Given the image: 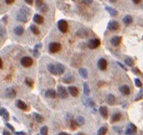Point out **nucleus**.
I'll return each mask as SVG.
<instances>
[{"label": "nucleus", "instance_id": "obj_1", "mask_svg": "<svg viewBox=\"0 0 143 135\" xmlns=\"http://www.w3.org/2000/svg\"><path fill=\"white\" fill-rule=\"evenodd\" d=\"M47 69L52 75H61L64 73L65 67L61 63H51L47 66Z\"/></svg>", "mask_w": 143, "mask_h": 135}, {"label": "nucleus", "instance_id": "obj_2", "mask_svg": "<svg viewBox=\"0 0 143 135\" xmlns=\"http://www.w3.org/2000/svg\"><path fill=\"white\" fill-rule=\"evenodd\" d=\"M29 13H30V9L26 7V6H22V7H20L18 13L17 14V19L18 21L23 22V23H26L28 21Z\"/></svg>", "mask_w": 143, "mask_h": 135}, {"label": "nucleus", "instance_id": "obj_3", "mask_svg": "<svg viewBox=\"0 0 143 135\" xmlns=\"http://www.w3.org/2000/svg\"><path fill=\"white\" fill-rule=\"evenodd\" d=\"M61 45L59 43V42H51L49 45V51L52 52V53H55V52H58V51H61Z\"/></svg>", "mask_w": 143, "mask_h": 135}, {"label": "nucleus", "instance_id": "obj_4", "mask_svg": "<svg viewBox=\"0 0 143 135\" xmlns=\"http://www.w3.org/2000/svg\"><path fill=\"white\" fill-rule=\"evenodd\" d=\"M58 29H59V30H60L61 32H62V33L67 32V30H68L67 22H66L65 20H63V19L59 20L58 21Z\"/></svg>", "mask_w": 143, "mask_h": 135}, {"label": "nucleus", "instance_id": "obj_5", "mask_svg": "<svg viewBox=\"0 0 143 135\" xmlns=\"http://www.w3.org/2000/svg\"><path fill=\"white\" fill-rule=\"evenodd\" d=\"M20 63L24 67H30L33 63V60H32V58L29 57V56H24V57L21 58Z\"/></svg>", "mask_w": 143, "mask_h": 135}, {"label": "nucleus", "instance_id": "obj_6", "mask_svg": "<svg viewBox=\"0 0 143 135\" xmlns=\"http://www.w3.org/2000/svg\"><path fill=\"white\" fill-rule=\"evenodd\" d=\"M35 4H36L37 7H38V9L40 10V12H47L48 11V9H49V7H48V6L46 5L43 1H36L35 2Z\"/></svg>", "mask_w": 143, "mask_h": 135}, {"label": "nucleus", "instance_id": "obj_7", "mask_svg": "<svg viewBox=\"0 0 143 135\" xmlns=\"http://www.w3.org/2000/svg\"><path fill=\"white\" fill-rule=\"evenodd\" d=\"M136 132H137V127L133 123H129L126 131V135H135Z\"/></svg>", "mask_w": 143, "mask_h": 135}, {"label": "nucleus", "instance_id": "obj_8", "mask_svg": "<svg viewBox=\"0 0 143 135\" xmlns=\"http://www.w3.org/2000/svg\"><path fill=\"white\" fill-rule=\"evenodd\" d=\"M57 91H58V95L61 96V98H67L68 97L67 91H66V89H65L63 87L59 86V87H57Z\"/></svg>", "mask_w": 143, "mask_h": 135}, {"label": "nucleus", "instance_id": "obj_9", "mask_svg": "<svg viewBox=\"0 0 143 135\" xmlns=\"http://www.w3.org/2000/svg\"><path fill=\"white\" fill-rule=\"evenodd\" d=\"M99 45H100V41L98 39H92L88 42V47L90 49H92V50L97 48Z\"/></svg>", "mask_w": 143, "mask_h": 135}, {"label": "nucleus", "instance_id": "obj_10", "mask_svg": "<svg viewBox=\"0 0 143 135\" xmlns=\"http://www.w3.org/2000/svg\"><path fill=\"white\" fill-rule=\"evenodd\" d=\"M97 66H98V68H99L100 70L105 71V70L107 69V61L105 60L104 58H100V59L98 60V62H97Z\"/></svg>", "mask_w": 143, "mask_h": 135}, {"label": "nucleus", "instance_id": "obj_11", "mask_svg": "<svg viewBox=\"0 0 143 135\" xmlns=\"http://www.w3.org/2000/svg\"><path fill=\"white\" fill-rule=\"evenodd\" d=\"M108 30H118V28H119V24H118V22L116 20H111L108 23Z\"/></svg>", "mask_w": 143, "mask_h": 135}, {"label": "nucleus", "instance_id": "obj_12", "mask_svg": "<svg viewBox=\"0 0 143 135\" xmlns=\"http://www.w3.org/2000/svg\"><path fill=\"white\" fill-rule=\"evenodd\" d=\"M68 91L73 96H77L79 94V90L76 87H68Z\"/></svg>", "mask_w": 143, "mask_h": 135}, {"label": "nucleus", "instance_id": "obj_13", "mask_svg": "<svg viewBox=\"0 0 143 135\" xmlns=\"http://www.w3.org/2000/svg\"><path fill=\"white\" fill-rule=\"evenodd\" d=\"M45 95L47 97H50V98H55L56 96H57V93H56V91H55L54 89H48L47 91H46Z\"/></svg>", "mask_w": 143, "mask_h": 135}, {"label": "nucleus", "instance_id": "obj_14", "mask_svg": "<svg viewBox=\"0 0 143 135\" xmlns=\"http://www.w3.org/2000/svg\"><path fill=\"white\" fill-rule=\"evenodd\" d=\"M110 42H111L112 45H114V46H118V45L120 44V42H121V37L114 36L112 39L110 40Z\"/></svg>", "mask_w": 143, "mask_h": 135}, {"label": "nucleus", "instance_id": "obj_15", "mask_svg": "<svg viewBox=\"0 0 143 135\" xmlns=\"http://www.w3.org/2000/svg\"><path fill=\"white\" fill-rule=\"evenodd\" d=\"M6 96L9 98H12V97H15L16 96V91L11 87H8L7 89L6 90Z\"/></svg>", "mask_w": 143, "mask_h": 135}, {"label": "nucleus", "instance_id": "obj_16", "mask_svg": "<svg viewBox=\"0 0 143 135\" xmlns=\"http://www.w3.org/2000/svg\"><path fill=\"white\" fill-rule=\"evenodd\" d=\"M16 106H17L18 108L22 109V110H27L28 109V106L26 105V103H25L24 101H22V100H18V101L16 102Z\"/></svg>", "mask_w": 143, "mask_h": 135}, {"label": "nucleus", "instance_id": "obj_17", "mask_svg": "<svg viewBox=\"0 0 143 135\" xmlns=\"http://www.w3.org/2000/svg\"><path fill=\"white\" fill-rule=\"evenodd\" d=\"M119 91H120L123 95L128 96V95H129V93H130V88H129L128 86H122V87H119Z\"/></svg>", "mask_w": 143, "mask_h": 135}, {"label": "nucleus", "instance_id": "obj_18", "mask_svg": "<svg viewBox=\"0 0 143 135\" xmlns=\"http://www.w3.org/2000/svg\"><path fill=\"white\" fill-rule=\"evenodd\" d=\"M99 112H100L101 116L103 118H105V119H107V116H108V110H107V107H105V106H103V107H101L100 108H99Z\"/></svg>", "mask_w": 143, "mask_h": 135}, {"label": "nucleus", "instance_id": "obj_19", "mask_svg": "<svg viewBox=\"0 0 143 135\" xmlns=\"http://www.w3.org/2000/svg\"><path fill=\"white\" fill-rule=\"evenodd\" d=\"M33 20L35 21V23H37V24H42L43 21H44V18H43L42 16L39 15V14H36V15H34L33 17Z\"/></svg>", "mask_w": 143, "mask_h": 135}, {"label": "nucleus", "instance_id": "obj_20", "mask_svg": "<svg viewBox=\"0 0 143 135\" xmlns=\"http://www.w3.org/2000/svg\"><path fill=\"white\" fill-rule=\"evenodd\" d=\"M73 81H74V77L71 75H66V76H64L63 79H62V82L65 83V84H70V83H72V82Z\"/></svg>", "mask_w": 143, "mask_h": 135}, {"label": "nucleus", "instance_id": "obj_21", "mask_svg": "<svg viewBox=\"0 0 143 135\" xmlns=\"http://www.w3.org/2000/svg\"><path fill=\"white\" fill-rule=\"evenodd\" d=\"M14 32H15V34L20 36V35H22L23 32H24V28L22 27V26H17V27L14 29Z\"/></svg>", "mask_w": 143, "mask_h": 135}, {"label": "nucleus", "instance_id": "obj_22", "mask_svg": "<svg viewBox=\"0 0 143 135\" xmlns=\"http://www.w3.org/2000/svg\"><path fill=\"white\" fill-rule=\"evenodd\" d=\"M107 103H108L109 105H114V103H115V101H116V97H115L114 95L109 94V95L107 96Z\"/></svg>", "mask_w": 143, "mask_h": 135}, {"label": "nucleus", "instance_id": "obj_23", "mask_svg": "<svg viewBox=\"0 0 143 135\" xmlns=\"http://www.w3.org/2000/svg\"><path fill=\"white\" fill-rule=\"evenodd\" d=\"M123 22H124V24L125 25H129L132 23V17L129 15H127L124 17V18H123Z\"/></svg>", "mask_w": 143, "mask_h": 135}, {"label": "nucleus", "instance_id": "obj_24", "mask_svg": "<svg viewBox=\"0 0 143 135\" xmlns=\"http://www.w3.org/2000/svg\"><path fill=\"white\" fill-rule=\"evenodd\" d=\"M121 117H122L121 113H119V112L115 113V114L112 116V122H116V121L120 120H121Z\"/></svg>", "mask_w": 143, "mask_h": 135}, {"label": "nucleus", "instance_id": "obj_25", "mask_svg": "<svg viewBox=\"0 0 143 135\" xmlns=\"http://www.w3.org/2000/svg\"><path fill=\"white\" fill-rule=\"evenodd\" d=\"M79 74H80V75H81L83 78H85V79H86V78L88 77V73H87V70L85 69V68H80V69H79Z\"/></svg>", "mask_w": 143, "mask_h": 135}, {"label": "nucleus", "instance_id": "obj_26", "mask_svg": "<svg viewBox=\"0 0 143 135\" xmlns=\"http://www.w3.org/2000/svg\"><path fill=\"white\" fill-rule=\"evenodd\" d=\"M0 114L3 116V118L6 120H7L9 119V114H8V112H7V110H6V108H1V110H0Z\"/></svg>", "mask_w": 143, "mask_h": 135}, {"label": "nucleus", "instance_id": "obj_27", "mask_svg": "<svg viewBox=\"0 0 143 135\" xmlns=\"http://www.w3.org/2000/svg\"><path fill=\"white\" fill-rule=\"evenodd\" d=\"M75 122L78 126H82V125L85 124V119H84V117H82V116H79V117H77Z\"/></svg>", "mask_w": 143, "mask_h": 135}, {"label": "nucleus", "instance_id": "obj_28", "mask_svg": "<svg viewBox=\"0 0 143 135\" xmlns=\"http://www.w3.org/2000/svg\"><path fill=\"white\" fill-rule=\"evenodd\" d=\"M106 9L109 12V14L111 16H116L117 15V11H116L115 8H112V7H109V6H106Z\"/></svg>", "mask_w": 143, "mask_h": 135}, {"label": "nucleus", "instance_id": "obj_29", "mask_svg": "<svg viewBox=\"0 0 143 135\" xmlns=\"http://www.w3.org/2000/svg\"><path fill=\"white\" fill-rule=\"evenodd\" d=\"M84 93L85 96H89L90 95V89H89V86L87 83L84 84Z\"/></svg>", "mask_w": 143, "mask_h": 135}, {"label": "nucleus", "instance_id": "obj_30", "mask_svg": "<svg viewBox=\"0 0 143 135\" xmlns=\"http://www.w3.org/2000/svg\"><path fill=\"white\" fill-rule=\"evenodd\" d=\"M33 116H34V119H35V120H36L37 122L40 123V122H42V121H43V118H42L41 115L38 114V113H34Z\"/></svg>", "mask_w": 143, "mask_h": 135}, {"label": "nucleus", "instance_id": "obj_31", "mask_svg": "<svg viewBox=\"0 0 143 135\" xmlns=\"http://www.w3.org/2000/svg\"><path fill=\"white\" fill-rule=\"evenodd\" d=\"M30 30L32 31L33 34H35V35H39V34H40V30H39V29H38L35 25H31V26H30Z\"/></svg>", "mask_w": 143, "mask_h": 135}, {"label": "nucleus", "instance_id": "obj_32", "mask_svg": "<svg viewBox=\"0 0 143 135\" xmlns=\"http://www.w3.org/2000/svg\"><path fill=\"white\" fill-rule=\"evenodd\" d=\"M107 132V129L106 128V127H101L100 129L98 130L97 135H106Z\"/></svg>", "mask_w": 143, "mask_h": 135}, {"label": "nucleus", "instance_id": "obj_33", "mask_svg": "<svg viewBox=\"0 0 143 135\" xmlns=\"http://www.w3.org/2000/svg\"><path fill=\"white\" fill-rule=\"evenodd\" d=\"M40 134L41 135H48V128L46 126H43L40 129Z\"/></svg>", "mask_w": 143, "mask_h": 135}, {"label": "nucleus", "instance_id": "obj_34", "mask_svg": "<svg viewBox=\"0 0 143 135\" xmlns=\"http://www.w3.org/2000/svg\"><path fill=\"white\" fill-rule=\"evenodd\" d=\"M125 63L126 64H128V65H130V66L134 65V62H133V60L130 59V58H127L125 60Z\"/></svg>", "mask_w": 143, "mask_h": 135}, {"label": "nucleus", "instance_id": "obj_35", "mask_svg": "<svg viewBox=\"0 0 143 135\" xmlns=\"http://www.w3.org/2000/svg\"><path fill=\"white\" fill-rule=\"evenodd\" d=\"M25 83H26V84H27L29 87H30L33 86V81L31 80L30 78H26V80H25Z\"/></svg>", "mask_w": 143, "mask_h": 135}, {"label": "nucleus", "instance_id": "obj_36", "mask_svg": "<svg viewBox=\"0 0 143 135\" xmlns=\"http://www.w3.org/2000/svg\"><path fill=\"white\" fill-rule=\"evenodd\" d=\"M77 127H78V125L76 124L75 120H72V121H71V129H72V130H75Z\"/></svg>", "mask_w": 143, "mask_h": 135}, {"label": "nucleus", "instance_id": "obj_37", "mask_svg": "<svg viewBox=\"0 0 143 135\" xmlns=\"http://www.w3.org/2000/svg\"><path fill=\"white\" fill-rule=\"evenodd\" d=\"M86 102H87V103H86V105H87V106H90V107H94V101H93L91 98L87 99V100H86Z\"/></svg>", "mask_w": 143, "mask_h": 135}, {"label": "nucleus", "instance_id": "obj_38", "mask_svg": "<svg viewBox=\"0 0 143 135\" xmlns=\"http://www.w3.org/2000/svg\"><path fill=\"white\" fill-rule=\"evenodd\" d=\"M135 85H136V87H142V83H141V81H140V79H135Z\"/></svg>", "mask_w": 143, "mask_h": 135}, {"label": "nucleus", "instance_id": "obj_39", "mask_svg": "<svg viewBox=\"0 0 143 135\" xmlns=\"http://www.w3.org/2000/svg\"><path fill=\"white\" fill-rule=\"evenodd\" d=\"M132 72L134 73V74H136V75H140V74H141L140 69H138V68H133V69H132Z\"/></svg>", "mask_w": 143, "mask_h": 135}, {"label": "nucleus", "instance_id": "obj_40", "mask_svg": "<svg viewBox=\"0 0 143 135\" xmlns=\"http://www.w3.org/2000/svg\"><path fill=\"white\" fill-rule=\"evenodd\" d=\"M5 35V30L2 27H0V37H3Z\"/></svg>", "mask_w": 143, "mask_h": 135}, {"label": "nucleus", "instance_id": "obj_41", "mask_svg": "<svg viewBox=\"0 0 143 135\" xmlns=\"http://www.w3.org/2000/svg\"><path fill=\"white\" fill-rule=\"evenodd\" d=\"M6 127H7V128H9V129L11 130L12 132H14V131H15V129H14V127H13V126H11V125H10L9 123H6Z\"/></svg>", "mask_w": 143, "mask_h": 135}, {"label": "nucleus", "instance_id": "obj_42", "mask_svg": "<svg viewBox=\"0 0 143 135\" xmlns=\"http://www.w3.org/2000/svg\"><path fill=\"white\" fill-rule=\"evenodd\" d=\"M117 64H118V65L120 66V67H121V68H123V69L125 70V71H127V70H128V68H127V67H126V66H124V65H123V64H122L121 63H117Z\"/></svg>", "mask_w": 143, "mask_h": 135}, {"label": "nucleus", "instance_id": "obj_43", "mask_svg": "<svg viewBox=\"0 0 143 135\" xmlns=\"http://www.w3.org/2000/svg\"><path fill=\"white\" fill-rule=\"evenodd\" d=\"M114 130H115V131H117V133H118V134H121V131H120V129H119V128H117V127H114Z\"/></svg>", "mask_w": 143, "mask_h": 135}, {"label": "nucleus", "instance_id": "obj_44", "mask_svg": "<svg viewBox=\"0 0 143 135\" xmlns=\"http://www.w3.org/2000/svg\"><path fill=\"white\" fill-rule=\"evenodd\" d=\"M6 3L8 4V5H10V4H13V3H14V0H6Z\"/></svg>", "mask_w": 143, "mask_h": 135}, {"label": "nucleus", "instance_id": "obj_45", "mask_svg": "<svg viewBox=\"0 0 143 135\" xmlns=\"http://www.w3.org/2000/svg\"><path fill=\"white\" fill-rule=\"evenodd\" d=\"M34 55H35L36 57L39 56V52H38V50H37V49H35V51H34Z\"/></svg>", "mask_w": 143, "mask_h": 135}, {"label": "nucleus", "instance_id": "obj_46", "mask_svg": "<svg viewBox=\"0 0 143 135\" xmlns=\"http://www.w3.org/2000/svg\"><path fill=\"white\" fill-rule=\"evenodd\" d=\"M25 2H26L27 4H29V5H32V4H33V1H30V0H29V1H28V0H26Z\"/></svg>", "mask_w": 143, "mask_h": 135}, {"label": "nucleus", "instance_id": "obj_47", "mask_svg": "<svg viewBox=\"0 0 143 135\" xmlns=\"http://www.w3.org/2000/svg\"><path fill=\"white\" fill-rule=\"evenodd\" d=\"M3 135H11V134H10V133H9L7 131H4V132H3Z\"/></svg>", "mask_w": 143, "mask_h": 135}, {"label": "nucleus", "instance_id": "obj_48", "mask_svg": "<svg viewBox=\"0 0 143 135\" xmlns=\"http://www.w3.org/2000/svg\"><path fill=\"white\" fill-rule=\"evenodd\" d=\"M16 135H25V132H16Z\"/></svg>", "mask_w": 143, "mask_h": 135}, {"label": "nucleus", "instance_id": "obj_49", "mask_svg": "<svg viewBox=\"0 0 143 135\" xmlns=\"http://www.w3.org/2000/svg\"><path fill=\"white\" fill-rule=\"evenodd\" d=\"M83 3L84 4H91L92 1H83Z\"/></svg>", "mask_w": 143, "mask_h": 135}, {"label": "nucleus", "instance_id": "obj_50", "mask_svg": "<svg viewBox=\"0 0 143 135\" xmlns=\"http://www.w3.org/2000/svg\"><path fill=\"white\" fill-rule=\"evenodd\" d=\"M58 135H69L68 133H65V132H61V133H59Z\"/></svg>", "mask_w": 143, "mask_h": 135}, {"label": "nucleus", "instance_id": "obj_51", "mask_svg": "<svg viewBox=\"0 0 143 135\" xmlns=\"http://www.w3.org/2000/svg\"><path fill=\"white\" fill-rule=\"evenodd\" d=\"M2 65H3V63H2V60L0 58V68H2Z\"/></svg>", "mask_w": 143, "mask_h": 135}, {"label": "nucleus", "instance_id": "obj_52", "mask_svg": "<svg viewBox=\"0 0 143 135\" xmlns=\"http://www.w3.org/2000/svg\"><path fill=\"white\" fill-rule=\"evenodd\" d=\"M140 2V0H138V1H133V3H134V4H139Z\"/></svg>", "mask_w": 143, "mask_h": 135}, {"label": "nucleus", "instance_id": "obj_53", "mask_svg": "<svg viewBox=\"0 0 143 135\" xmlns=\"http://www.w3.org/2000/svg\"><path fill=\"white\" fill-rule=\"evenodd\" d=\"M77 135H85V134H84V133H78Z\"/></svg>", "mask_w": 143, "mask_h": 135}, {"label": "nucleus", "instance_id": "obj_54", "mask_svg": "<svg viewBox=\"0 0 143 135\" xmlns=\"http://www.w3.org/2000/svg\"><path fill=\"white\" fill-rule=\"evenodd\" d=\"M38 135H40V134H38Z\"/></svg>", "mask_w": 143, "mask_h": 135}]
</instances>
